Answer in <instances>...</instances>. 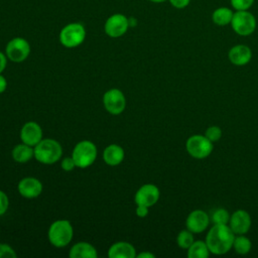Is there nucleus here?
Returning <instances> with one entry per match:
<instances>
[{
	"instance_id": "nucleus-1",
	"label": "nucleus",
	"mask_w": 258,
	"mask_h": 258,
	"mask_svg": "<svg viewBox=\"0 0 258 258\" xmlns=\"http://www.w3.org/2000/svg\"><path fill=\"white\" fill-rule=\"evenodd\" d=\"M235 236L228 224H214L210 228L205 241L210 253L224 255L233 249Z\"/></svg>"
},
{
	"instance_id": "nucleus-2",
	"label": "nucleus",
	"mask_w": 258,
	"mask_h": 258,
	"mask_svg": "<svg viewBox=\"0 0 258 258\" xmlns=\"http://www.w3.org/2000/svg\"><path fill=\"white\" fill-rule=\"evenodd\" d=\"M62 155L61 145L54 139L45 138L34 146L35 159L43 164L57 162Z\"/></svg>"
},
{
	"instance_id": "nucleus-3",
	"label": "nucleus",
	"mask_w": 258,
	"mask_h": 258,
	"mask_svg": "<svg viewBox=\"0 0 258 258\" xmlns=\"http://www.w3.org/2000/svg\"><path fill=\"white\" fill-rule=\"evenodd\" d=\"M74 229L68 220H57L48 229V240L51 245L57 248L67 246L73 239Z\"/></svg>"
},
{
	"instance_id": "nucleus-4",
	"label": "nucleus",
	"mask_w": 258,
	"mask_h": 258,
	"mask_svg": "<svg viewBox=\"0 0 258 258\" xmlns=\"http://www.w3.org/2000/svg\"><path fill=\"white\" fill-rule=\"evenodd\" d=\"M72 157L77 167L87 168L91 166L97 158V147L92 141H80L74 147Z\"/></svg>"
},
{
	"instance_id": "nucleus-5",
	"label": "nucleus",
	"mask_w": 258,
	"mask_h": 258,
	"mask_svg": "<svg viewBox=\"0 0 258 258\" xmlns=\"http://www.w3.org/2000/svg\"><path fill=\"white\" fill-rule=\"evenodd\" d=\"M233 31L240 36L251 35L257 26V21L253 13L249 10L234 11L232 21L230 23Z\"/></svg>"
},
{
	"instance_id": "nucleus-6",
	"label": "nucleus",
	"mask_w": 258,
	"mask_h": 258,
	"mask_svg": "<svg viewBox=\"0 0 258 258\" xmlns=\"http://www.w3.org/2000/svg\"><path fill=\"white\" fill-rule=\"evenodd\" d=\"M86 38V29L82 23L72 22L63 26L59 32L60 43L68 48H74L83 43Z\"/></svg>"
},
{
	"instance_id": "nucleus-7",
	"label": "nucleus",
	"mask_w": 258,
	"mask_h": 258,
	"mask_svg": "<svg viewBox=\"0 0 258 258\" xmlns=\"http://www.w3.org/2000/svg\"><path fill=\"white\" fill-rule=\"evenodd\" d=\"M185 149L191 157L196 159H204L210 156L214 149V145L205 135L195 134L186 139Z\"/></svg>"
},
{
	"instance_id": "nucleus-8",
	"label": "nucleus",
	"mask_w": 258,
	"mask_h": 258,
	"mask_svg": "<svg viewBox=\"0 0 258 258\" xmlns=\"http://www.w3.org/2000/svg\"><path fill=\"white\" fill-rule=\"evenodd\" d=\"M5 52L10 60L21 62L28 57L30 53V44L23 37H14L8 41Z\"/></svg>"
},
{
	"instance_id": "nucleus-9",
	"label": "nucleus",
	"mask_w": 258,
	"mask_h": 258,
	"mask_svg": "<svg viewBox=\"0 0 258 258\" xmlns=\"http://www.w3.org/2000/svg\"><path fill=\"white\" fill-rule=\"evenodd\" d=\"M129 19L122 13H115L107 18L104 30L105 33L113 38L124 35L129 28Z\"/></svg>"
},
{
	"instance_id": "nucleus-10",
	"label": "nucleus",
	"mask_w": 258,
	"mask_h": 258,
	"mask_svg": "<svg viewBox=\"0 0 258 258\" xmlns=\"http://www.w3.org/2000/svg\"><path fill=\"white\" fill-rule=\"evenodd\" d=\"M103 104L107 112L112 115L121 114L126 107V99L119 89H111L103 96Z\"/></svg>"
},
{
	"instance_id": "nucleus-11",
	"label": "nucleus",
	"mask_w": 258,
	"mask_h": 258,
	"mask_svg": "<svg viewBox=\"0 0 258 258\" xmlns=\"http://www.w3.org/2000/svg\"><path fill=\"white\" fill-rule=\"evenodd\" d=\"M160 197L159 188L153 183H145L141 185L134 196V202L136 205H142L146 207H152L155 205Z\"/></svg>"
},
{
	"instance_id": "nucleus-12",
	"label": "nucleus",
	"mask_w": 258,
	"mask_h": 258,
	"mask_svg": "<svg viewBox=\"0 0 258 258\" xmlns=\"http://www.w3.org/2000/svg\"><path fill=\"white\" fill-rule=\"evenodd\" d=\"M210 216L207 212L203 210H194L191 211L186 220H185V226L186 229L192 232L194 234H200L208 229L210 225Z\"/></svg>"
},
{
	"instance_id": "nucleus-13",
	"label": "nucleus",
	"mask_w": 258,
	"mask_h": 258,
	"mask_svg": "<svg viewBox=\"0 0 258 258\" xmlns=\"http://www.w3.org/2000/svg\"><path fill=\"white\" fill-rule=\"evenodd\" d=\"M250 214L245 210H237L231 216L228 225L235 235H245L251 228Z\"/></svg>"
},
{
	"instance_id": "nucleus-14",
	"label": "nucleus",
	"mask_w": 258,
	"mask_h": 258,
	"mask_svg": "<svg viewBox=\"0 0 258 258\" xmlns=\"http://www.w3.org/2000/svg\"><path fill=\"white\" fill-rule=\"evenodd\" d=\"M20 138L23 143L34 147L42 140V129L36 122H26L20 130Z\"/></svg>"
},
{
	"instance_id": "nucleus-15",
	"label": "nucleus",
	"mask_w": 258,
	"mask_h": 258,
	"mask_svg": "<svg viewBox=\"0 0 258 258\" xmlns=\"http://www.w3.org/2000/svg\"><path fill=\"white\" fill-rule=\"evenodd\" d=\"M18 192L26 199H34L42 191V183L35 177H23L17 185Z\"/></svg>"
},
{
	"instance_id": "nucleus-16",
	"label": "nucleus",
	"mask_w": 258,
	"mask_h": 258,
	"mask_svg": "<svg viewBox=\"0 0 258 258\" xmlns=\"http://www.w3.org/2000/svg\"><path fill=\"white\" fill-rule=\"evenodd\" d=\"M228 58L234 66H246L252 58V50L246 44H236L229 49Z\"/></svg>"
},
{
	"instance_id": "nucleus-17",
	"label": "nucleus",
	"mask_w": 258,
	"mask_h": 258,
	"mask_svg": "<svg viewBox=\"0 0 258 258\" xmlns=\"http://www.w3.org/2000/svg\"><path fill=\"white\" fill-rule=\"evenodd\" d=\"M110 258H135L136 250L134 246L128 242H117L114 243L108 251Z\"/></svg>"
},
{
	"instance_id": "nucleus-18",
	"label": "nucleus",
	"mask_w": 258,
	"mask_h": 258,
	"mask_svg": "<svg viewBox=\"0 0 258 258\" xmlns=\"http://www.w3.org/2000/svg\"><path fill=\"white\" fill-rule=\"evenodd\" d=\"M125 156L124 149L117 144H110L103 151V159L106 164L115 166L120 164Z\"/></svg>"
},
{
	"instance_id": "nucleus-19",
	"label": "nucleus",
	"mask_w": 258,
	"mask_h": 258,
	"mask_svg": "<svg viewBox=\"0 0 258 258\" xmlns=\"http://www.w3.org/2000/svg\"><path fill=\"white\" fill-rule=\"evenodd\" d=\"M71 258H97L98 253L96 248L88 242L76 243L70 250Z\"/></svg>"
},
{
	"instance_id": "nucleus-20",
	"label": "nucleus",
	"mask_w": 258,
	"mask_h": 258,
	"mask_svg": "<svg viewBox=\"0 0 258 258\" xmlns=\"http://www.w3.org/2000/svg\"><path fill=\"white\" fill-rule=\"evenodd\" d=\"M234 15L233 8L221 6L216 8L212 13V20L218 26L229 25L232 21Z\"/></svg>"
},
{
	"instance_id": "nucleus-21",
	"label": "nucleus",
	"mask_w": 258,
	"mask_h": 258,
	"mask_svg": "<svg viewBox=\"0 0 258 258\" xmlns=\"http://www.w3.org/2000/svg\"><path fill=\"white\" fill-rule=\"evenodd\" d=\"M11 155L16 162L25 163L34 156V149L32 146L22 142L21 144L15 145V147L12 149Z\"/></svg>"
},
{
	"instance_id": "nucleus-22",
	"label": "nucleus",
	"mask_w": 258,
	"mask_h": 258,
	"mask_svg": "<svg viewBox=\"0 0 258 258\" xmlns=\"http://www.w3.org/2000/svg\"><path fill=\"white\" fill-rule=\"evenodd\" d=\"M209 255L210 250L206 241H194V243L187 249L188 258H208Z\"/></svg>"
},
{
	"instance_id": "nucleus-23",
	"label": "nucleus",
	"mask_w": 258,
	"mask_h": 258,
	"mask_svg": "<svg viewBox=\"0 0 258 258\" xmlns=\"http://www.w3.org/2000/svg\"><path fill=\"white\" fill-rule=\"evenodd\" d=\"M251 240L245 235H236L233 243V249L240 255H246L251 251Z\"/></svg>"
},
{
	"instance_id": "nucleus-24",
	"label": "nucleus",
	"mask_w": 258,
	"mask_h": 258,
	"mask_svg": "<svg viewBox=\"0 0 258 258\" xmlns=\"http://www.w3.org/2000/svg\"><path fill=\"white\" fill-rule=\"evenodd\" d=\"M194 233L187 229L180 231L176 237V244L178 245L179 248L184 250H187L189 246L194 243Z\"/></svg>"
},
{
	"instance_id": "nucleus-25",
	"label": "nucleus",
	"mask_w": 258,
	"mask_h": 258,
	"mask_svg": "<svg viewBox=\"0 0 258 258\" xmlns=\"http://www.w3.org/2000/svg\"><path fill=\"white\" fill-rule=\"evenodd\" d=\"M230 216L231 215L228 213L226 209L219 208L213 212L211 216V221L213 222V224H228Z\"/></svg>"
},
{
	"instance_id": "nucleus-26",
	"label": "nucleus",
	"mask_w": 258,
	"mask_h": 258,
	"mask_svg": "<svg viewBox=\"0 0 258 258\" xmlns=\"http://www.w3.org/2000/svg\"><path fill=\"white\" fill-rule=\"evenodd\" d=\"M222 129L219 127V126H216V125H213V126H210L206 129L205 131V136L211 140L213 143L214 142H217L221 139L222 137Z\"/></svg>"
},
{
	"instance_id": "nucleus-27",
	"label": "nucleus",
	"mask_w": 258,
	"mask_h": 258,
	"mask_svg": "<svg viewBox=\"0 0 258 258\" xmlns=\"http://www.w3.org/2000/svg\"><path fill=\"white\" fill-rule=\"evenodd\" d=\"M255 0H230L231 7L235 11H241V10H249Z\"/></svg>"
},
{
	"instance_id": "nucleus-28",
	"label": "nucleus",
	"mask_w": 258,
	"mask_h": 258,
	"mask_svg": "<svg viewBox=\"0 0 258 258\" xmlns=\"http://www.w3.org/2000/svg\"><path fill=\"white\" fill-rule=\"evenodd\" d=\"M17 254L13 250L12 247H10L7 244L0 243V258H16Z\"/></svg>"
},
{
	"instance_id": "nucleus-29",
	"label": "nucleus",
	"mask_w": 258,
	"mask_h": 258,
	"mask_svg": "<svg viewBox=\"0 0 258 258\" xmlns=\"http://www.w3.org/2000/svg\"><path fill=\"white\" fill-rule=\"evenodd\" d=\"M9 206V200L7 195L0 189V216L5 214Z\"/></svg>"
},
{
	"instance_id": "nucleus-30",
	"label": "nucleus",
	"mask_w": 258,
	"mask_h": 258,
	"mask_svg": "<svg viewBox=\"0 0 258 258\" xmlns=\"http://www.w3.org/2000/svg\"><path fill=\"white\" fill-rule=\"evenodd\" d=\"M61 168L64 170V171H72L77 165L75 163V160L73 159V157H67V158H63L61 160Z\"/></svg>"
},
{
	"instance_id": "nucleus-31",
	"label": "nucleus",
	"mask_w": 258,
	"mask_h": 258,
	"mask_svg": "<svg viewBox=\"0 0 258 258\" xmlns=\"http://www.w3.org/2000/svg\"><path fill=\"white\" fill-rule=\"evenodd\" d=\"M170 5L176 9H183L187 7L190 3V0H168Z\"/></svg>"
},
{
	"instance_id": "nucleus-32",
	"label": "nucleus",
	"mask_w": 258,
	"mask_h": 258,
	"mask_svg": "<svg viewBox=\"0 0 258 258\" xmlns=\"http://www.w3.org/2000/svg\"><path fill=\"white\" fill-rule=\"evenodd\" d=\"M149 211H148V207L146 206H142V205H137L136 208V215L139 218H145L148 215Z\"/></svg>"
},
{
	"instance_id": "nucleus-33",
	"label": "nucleus",
	"mask_w": 258,
	"mask_h": 258,
	"mask_svg": "<svg viewBox=\"0 0 258 258\" xmlns=\"http://www.w3.org/2000/svg\"><path fill=\"white\" fill-rule=\"evenodd\" d=\"M6 64H7V56L2 51H0V74L4 71V69L6 68Z\"/></svg>"
},
{
	"instance_id": "nucleus-34",
	"label": "nucleus",
	"mask_w": 258,
	"mask_h": 258,
	"mask_svg": "<svg viewBox=\"0 0 258 258\" xmlns=\"http://www.w3.org/2000/svg\"><path fill=\"white\" fill-rule=\"evenodd\" d=\"M7 88V81L6 79L0 74V94L3 93Z\"/></svg>"
},
{
	"instance_id": "nucleus-35",
	"label": "nucleus",
	"mask_w": 258,
	"mask_h": 258,
	"mask_svg": "<svg viewBox=\"0 0 258 258\" xmlns=\"http://www.w3.org/2000/svg\"><path fill=\"white\" fill-rule=\"evenodd\" d=\"M137 258H154L155 255L150 253V252H141L140 254L136 255Z\"/></svg>"
},
{
	"instance_id": "nucleus-36",
	"label": "nucleus",
	"mask_w": 258,
	"mask_h": 258,
	"mask_svg": "<svg viewBox=\"0 0 258 258\" xmlns=\"http://www.w3.org/2000/svg\"><path fill=\"white\" fill-rule=\"evenodd\" d=\"M153 3H162V2H165V1H168V0H149Z\"/></svg>"
}]
</instances>
